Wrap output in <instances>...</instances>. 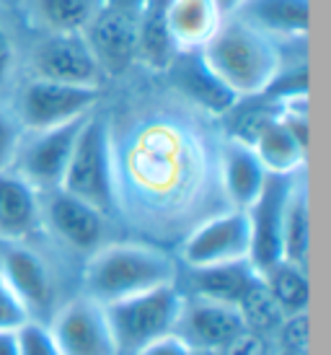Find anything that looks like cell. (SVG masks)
I'll list each match as a JSON object with an SVG mask.
<instances>
[{
	"instance_id": "29",
	"label": "cell",
	"mask_w": 331,
	"mask_h": 355,
	"mask_svg": "<svg viewBox=\"0 0 331 355\" xmlns=\"http://www.w3.org/2000/svg\"><path fill=\"white\" fill-rule=\"evenodd\" d=\"M29 319L31 316L26 311V306L21 304L19 296L6 283V277L0 275V332L3 329H21Z\"/></svg>"
},
{
	"instance_id": "19",
	"label": "cell",
	"mask_w": 331,
	"mask_h": 355,
	"mask_svg": "<svg viewBox=\"0 0 331 355\" xmlns=\"http://www.w3.org/2000/svg\"><path fill=\"white\" fill-rule=\"evenodd\" d=\"M223 21L215 0H168L166 6V24L179 52H199Z\"/></svg>"
},
{
	"instance_id": "6",
	"label": "cell",
	"mask_w": 331,
	"mask_h": 355,
	"mask_svg": "<svg viewBox=\"0 0 331 355\" xmlns=\"http://www.w3.org/2000/svg\"><path fill=\"white\" fill-rule=\"evenodd\" d=\"M29 78L101 89L104 73L98 68L93 52L80 34H42V40L29 52Z\"/></svg>"
},
{
	"instance_id": "33",
	"label": "cell",
	"mask_w": 331,
	"mask_h": 355,
	"mask_svg": "<svg viewBox=\"0 0 331 355\" xmlns=\"http://www.w3.org/2000/svg\"><path fill=\"white\" fill-rule=\"evenodd\" d=\"M107 6L119 10H127V13H137V10L145 6V0H107Z\"/></svg>"
},
{
	"instance_id": "31",
	"label": "cell",
	"mask_w": 331,
	"mask_h": 355,
	"mask_svg": "<svg viewBox=\"0 0 331 355\" xmlns=\"http://www.w3.org/2000/svg\"><path fill=\"white\" fill-rule=\"evenodd\" d=\"M189 345L179 335H166L158 337L153 343H147L145 347H140L135 355H189Z\"/></svg>"
},
{
	"instance_id": "20",
	"label": "cell",
	"mask_w": 331,
	"mask_h": 355,
	"mask_svg": "<svg viewBox=\"0 0 331 355\" xmlns=\"http://www.w3.org/2000/svg\"><path fill=\"white\" fill-rule=\"evenodd\" d=\"M166 6L168 0H145V6L135 13L137 62L153 73H166L179 55L166 24Z\"/></svg>"
},
{
	"instance_id": "1",
	"label": "cell",
	"mask_w": 331,
	"mask_h": 355,
	"mask_svg": "<svg viewBox=\"0 0 331 355\" xmlns=\"http://www.w3.org/2000/svg\"><path fill=\"white\" fill-rule=\"evenodd\" d=\"M199 55L238 101L262 96L283 68V47L235 16L220 24Z\"/></svg>"
},
{
	"instance_id": "12",
	"label": "cell",
	"mask_w": 331,
	"mask_h": 355,
	"mask_svg": "<svg viewBox=\"0 0 331 355\" xmlns=\"http://www.w3.org/2000/svg\"><path fill=\"white\" fill-rule=\"evenodd\" d=\"M88 47L96 58L104 78L125 76L137 62V24L135 13L104 6L83 31Z\"/></svg>"
},
{
	"instance_id": "21",
	"label": "cell",
	"mask_w": 331,
	"mask_h": 355,
	"mask_svg": "<svg viewBox=\"0 0 331 355\" xmlns=\"http://www.w3.org/2000/svg\"><path fill=\"white\" fill-rule=\"evenodd\" d=\"M283 259L308 267L311 257V200L305 174L290 179L283 202Z\"/></svg>"
},
{
	"instance_id": "7",
	"label": "cell",
	"mask_w": 331,
	"mask_h": 355,
	"mask_svg": "<svg viewBox=\"0 0 331 355\" xmlns=\"http://www.w3.org/2000/svg\"><path fill=\"white\" fill-rule=\"evenodd\" d=\"M86 117L57 125V128L24 132L16 161H13V171L21 174L31 187H37L39 192L57 189L62 184L70 153H73V146L78 140V132Z\"/></svg>"
},
{
	"instance_id": "4",
	"label": "cell",
	"mask_w": 331,
	"mask_h": 355,
	"mask_svg": "<svg viewBox=\"0 0 331 355\" xmlns=\"http://www.w3.org/2000/svg\"><path fill=\"white\" fill-rule=\"evenodd\" d=\"M181 301L184 296L176 283H168L104 306L119 355H135L158 337L174 335Z\"/></svg>"
},
{
	"instance_id": "23",
	"label": "cell",
	"mask_w": 331,
	"mask_h": 355,
	"mask_svg": "<svg viewBox=\"0 0 331 355\" xmlns=\"http://www.w3.org/2000/svg\"><path fill=\"white\" fill-rule=\"evenodd\" d=\"M107 0H26L31 24L42 34H80Z\"/></svg>"
},
{
	"instance_id": "11",
	"label": "cell",
	"mask_w": 331,
	"mask_h": 355,
	"mask_svg": "<svg viewBox=\"0 0 331 355\" xmlns=\"http://www.w3.org/2000/svg\"><path fill=\"white\" fill-rule=\"evenodd\" d=\"M246 329L235 306L192 296L181 301L174 335H179L192 350H220Z\"/></svg>"
},
{
	"instance_id": "26",
	"label": "cell",
	"mask_w": 331,
	"mask_h": 355,
	"mask_svg": "<svg viewBox=\"0 0 331 355\" xmlns=\"http://www.w3.org/2000/svg\"><path fill=\"white\" fill-rule=\"evenodd\" d=\"M277 332V353L274 355H311V316L303 314L285 316Z\"/></svg>"
},
{
	"instance_id": "3",
	"label": "cell",
	"mask_w": 331,
	"mask_h": 355,
	"mask_svg": "<svg viewBox=\"0 0 331 355\" xmlns=\"http://www.w3.org/2000/svg\"><path fill=\"white\" fill-rule=\"evenodd\" d=\"M60 189L86 200L88 205L109 213L114 205V164H111V132L107 119L96 109L91 112L73 146L68 168Z\"/></svg>"
},
{
	"instance_id": "22",
	"label": "cell",
	"mask_w": 331,
	"mask_h": 355,
	"mask_svg": "<svg viewBox=\"0 0 331 355\" xmlns=\"http://www.w3.org/2000/svg\"><path fill=\"white\" fill-rule=\"evenodd\" d=\"M259 277L262 275L253 270L251 262L244 259V262H228V265L192 270V286H195V296L220 301V304L238 309L241 298L249 293V288Z\"/></svg>"
},
{
	"instance_id": "13",
	"label": "cell",
	"mask_w": 331,
	"mask_h": 355,
	"mask_svg": "<svg viewBox=\"0 0 331 355\" xmlns=\"http://www.w3.org/2000/svg\"><path fill=\"white\" fill-rule=\"evenodd\" d=\"M298 177V174H295ZM292 177H272L264 187L262 198L246 213L251 220V252L249 262L256 272H264L283 259V202Z\"/></svg>"
},
{
	"instance_id": "32",
	"label": "cell",
	"mask_w": 331,
	"mask_h": 355,
	"mask_svg": "<svg viewBox=\"0 0 331 355\" xmlns=\"http://www.w3.org/2000/svg\"><path fill=\"white\" fill-rule=\"evenodd\" d=\"M0 355H19V329L0 332Z\"/></svg>"
},
{
	"instance_id": "27",
	"label": "cell",
	"mask_w": 331,
	"mask_h": 355,
	"mask_svg": "<svg viewBox=\"0 0 331 355\" xmlns=\"http://www.w3.org/2000/svg\"><path fill=\"white\" fill-rule=\"evenodd\" d=\"M19 355H62L47 324L29 319L19 329Z\"/></svg>"
},
{
	"instance_id": "28",
	"label": "cell",
	"mask_w": 331,
	"mask_h": 355,
	"mask_svg": "<svg viewBox=\"0 0 331 355\" xmlns=\"http://www.w3.org/2000/svg\"><path fill=\"white\" fill-rule=\"evenodd\" d=\"M21 135H24V130H21L13 109L0 104V171L13 168V161H16V153H19Z\"/></svg>"
},
{
	"instance_id": "10",
	"label": "cell",
	"mask_w": 331,
	"mask_h": 355,
	"mask_svg": "<svg viewBox=\"0 0 331 355\" xmlns=\"http://www.w3.org/2000/svg\"><path fill=\"white\" fill-rule=\"evenodd\" d=\"M107 213L88 205L86 200L70 195L65 189L42 192V226L75 252H96L104 239Z\"/></svg>"
},
{
	"instance_id": "34",
	"label": "cell",
	"mask_w": 331,
	"mask_h": 355,
	"mask_svg": "<svg viewBox=\"0 0 331 355\" xmlns=\"http://www.w3.org/2000/svg\"><path fill=\"white\" fill-rule=\"evenodd\" d=\"M244 3H246V0H215V6L220 8V13H223L225 19H228V16H233L235 10L241 8Z\"/></svg>"
},
{
	"instance_id": "5",
	"label": "cell",
	"mask_w": 331,
	"mask_h": 355,
	"mask_svg": "<svg viewBox=\"0 0 331 355\" xmlns=\"http://www.w3.org/2000/svg\"><path fill=\"white\" fill-rule=\"evenodd\" d=\"M98 99H101V89H83V86L26 78L16 94L13 114L24 132L47 130L91 114L96 109Z\"/></svg>"
},
{
	"instance_id": "30",
	"label": "cell",
	"mask_w": 331,
	"mask_h": 355,
	"mask_svg": "<svg viewBox=\"0 0 331 355\" xmlns=\"http://www.w3.org/2000/svg\"><path fill=\"white\" fill-rule=\"evenodd\" d=\"M16 65H19L16 42L8 34V29L0 24V94L10 86V80L16 76Z\"/></svg>"
},
{
	"instance_id": "36",
	"label": "cell",
	"mask_w": 331,
	"mask_h": 355,
	"mask_svg": "<svg viewBox=\"0 0 331 355\" xmlns=\"http://www.w3.org/2000/svg\"><path fill=\"white\" fill-rule=\"evenodd\" d=\"M262 355H272V353H269V350H267V353H262Z\"/></svg>"
},
{
	"instance_id": "17",
	"label": "cell",
	"mask_w": 331,
	"mask_h": 355,
	"mask_svg": "<svg viewBox=\"0 0 331 355\" xmlns=\"http://www.w3.org/2000/svg\"><path fill=\"white\" fill-rule=\"evenodd\" d=\"M166 73H171L174 86L186 99L210 114H231L238 104V99L228 91V86L207 68V62L199 52H179Z\"/></svg>"
},
{
	"instance_id": "15",
	"label": "cell",
	"mask_w": 331,
	"mask_h": 355,
	"mask_svg": "<svg viewBox=\"0 0 331 355\" xmlns=\"http://www.w3.org/2000/svg\"><path fill=\"white\" fill-rule=\"evenodd\" d=\"M42 226V192L13 168L0 171V241L26 244Z\"/></svg>"
},
{
	"instance_id": "16",
	"label": "cell",
	"mask_w": 331,
	"mask_h": 355,
	"mask_svg": "<svg viewBox=\"0 0 331 355\" xmlns=\"http://www.w3.org/2000/svg\"><path fill=\"white\" fill-rule=\"evenodd\" d=\"M233 16L283 47V42L308 40L311 0H246Z\"/></svg>"
},
{
	"instance_id": "24",
	"label": "cell",
	"mask_w": 331,
	"mask_h": 355,
	"mask_svg": "<svg viewBox=\"0 0 331 355\" xmlns=\"http://www.w3.org/2000/svg\"><path fill=\"white\" fill-rule=\"evenodd\" d=\"M264 280V286L269 291V296L274 298V304L280 306V311L285 316L303 314L308 311L311 304V277H308V267L292 265L280 259L277 265L269 270L259 272Z\"/></svg>"
},
{
	"instance_id": "25",
	"label": "cell",
	"mask_w": 331,
	"mask_h": 355,
	"mask_svg": "<svg viewBox=\"0 0 331 355\" xmlns=\"http://www.w3.org/2000/svg\"><path fill=\"white\" fill-rule=\"evenodd\" d=\"M238 314L244 319L246 329H251L256 335L274 332V329L280 327V322L285 319V314L280 311V306L274 304V298L269 296V291H267L262 277H259V280L249 288V293L241 298Z\"/></svg>"
},
{
	"instance_id": "18",
	"label": "cell",
	"mask_w": 331,
	"mask_h": 355,
	"mask_svg": "<svg viewBox=\"0 0 331 355\" xmlns=\"http://www.w3.org/2000/svg\"><path fill=\"white\" fill-rule=\"evenodd\" d=\"M267 182H269V171L262 166L251 146L228 138V143L223 146V189L231 207L249 210L262 198Z\"/></svg>"
},
{
	"instance_id": "8",
	"label": "cell",
	"mask_w": 331,
	"mask_h": 355,
	"mask_svg": "<svg viewBox=\"0 0 331 355\" xmlns=\"http://www.w3.org/2000/svg\"><path fill=\"white\" fill-rule=\"evenodd\" d=\"M251 252V220L246 210L228 207L225 213L207 218L186 236L181 259L189 270L244 262Z\"/></svg>"
},
{
	"instance_id": "35",
	"label": "cell",
	"mask_w": 331,
	"mask_h": 355,
	"mask_svg": "<svg viewBox=\"0 0 331 355\" xmlns=\"http://www.w3.org/2000/svg\"><path fill=\"white\" fill-rule=\"evenodd\" d=\"M8 3H10V0H0V6H8Z\"/></svg>"
},
{
	"instance_id": "2",
	"label": "cell",
	"mask_w": 331,
	"mask_h": 355,
	"mask_svg": "<svg viewBox=\"0 0 331 355\" xmlns=\"http://www.w3.org/2000/svg\"><path fill=\"white\" fill-rule=\"evenodd\" d=\"M176 283L174 259L145 244H107L91 252L83 270V296L101 306Z\"/></svg>"
},
{
	"instance_id": "14",
	"label": "cell",
	"mask_w": 331,
	"mask_h": 355,
	"mask_svg": "<svg viewBox=\"0 0 331 355\" xmlns=\"http://www.w3.org/2000/svg\"><path fill=\"white\" fill-rule=\"evenodd\" d=\"M0 275L6 277L10 291L26 306L29 316L52 306L55 283L47 262L26 244H6L0 254Z\"/></svg>"
},
{
	"instance_id": "9",
	"label": "cell",
	"mask_w": 331,
	"mask_h": 355,
	"mask_svg": "<svg viewBox=\"0 0 331 355\" xmlns=\"http://www.w3.org/2000/svg\"><path fill=\"white\" fill-rule=\"evenodd\" d=\"M49 332L62 355H119L107 309L88 296H78L52 314Z\"/></svg>"
}]
</instances>
